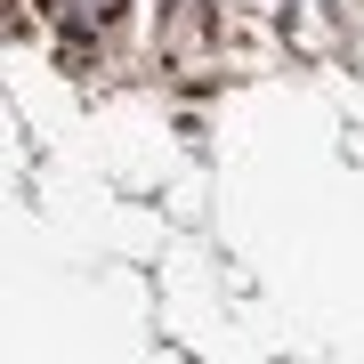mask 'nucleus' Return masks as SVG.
Wrapping results in <instances>:
<instances>
[{
  "label": "nucleus",
  "instance_id": "f257e3e1",
  "mask_svg": "<svg viewBox=\"0 0 364 364\" xmlns=\"http://www.w3.org/2000/svg\"><path fill=\"white\" fill-rule=\"evenodd\" d=\"M195 41H210V0H170L162 49H195Z\"/></svg>",
  "mask_w": 364,
  "mask_h": 364
},
{
  "label": "nucleus",
  "instance_id": "f03ea898",
  "mask_svg": "<svg viewBox=\"0 0 364 364\" xmlns=\"http://www.w3.org/2000/svg\"><path fill=\"white\" fill-rule=\"evenodd\" d=\"M65 16H73V25H114V16H122V0H73Z\"/></svg>",
  "mask_w": 364,
  "mask_h": 364
}]
</instances>
